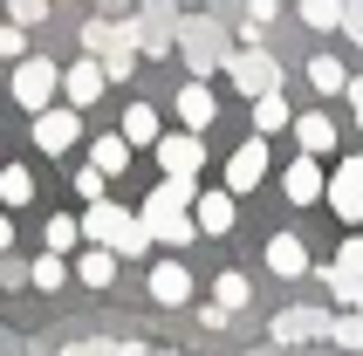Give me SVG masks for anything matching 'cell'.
Listing matches in <instances>:
<instances>
[{
  "instance_id": "6da1fadb",
  "label": "cell",
  "mask_w": 363,
  "mask_h": 356,
  "mask_svg": "<svg viewBox=\"0 0 363 356\" xmlns=\"http://www.w3.org/2000/svg\"><path fill=\"white\" fill-rule=\"evenodd\" d=\"M192 206H199V199H192V178H164L158 192L144 199V226H151V240H164V247H185V240H192V226H199V219H192Z\"/></svg>"
},
{
  "instance_id": "7a4b0ae2",
  "label": "cell",
  "mask_w": 363,
  "mask_h": 356,
  "mask_svg": "<svg viewBox=\"0 0 363 356\" xmlns=\"http://www.w3.org/2000/svg\"><path fill=\"white\" fill-rule=\"evenodd\" d=\"M82 240H89V247H110V254H144V247H151V226H144L138 213L110 206V199H96V206L82 213Z\"/></svg>"
},
{
  "instance_id": "3957f363",
  "label": "cell",
  "mask_w": 363,
  "mask_h": 356,
  "mask_svg": "<svg viewBox=\"0 0 363 356\" xmlns=\"http://www.w3.org/2000/svg\"><path fill=\"white\" fill-rule=\"evenodd\" d=\"M55 89H62V69L55 62H41V55H21L14 62V103L21 110H55Z\"/></svg>"
},
{
  "instance_id": "277c9868",
  "label": "cell",
  "mask_w": 363,
  "mask_h": 356,
  "mask_svg": "<svg viewBox=\"0 0 363 356\" xmlns=\"http://www.w3.org/2000/svg\"><path fill=\"white\" fill-rule=\"evenodd\" d=\"M226 76H233V89H240V96H274V89H281V69H274V55H267V48H240V55H226Z\"/></svg>"
},
{
  "instance_id": "5b68a950",
  "label": "cell",
  "mask_w": 363,
  "mask_h": 356,
  "mask_svg": "<svg viewBox=\"0 0 363 356\" xmlns=\"http://www.w3.org/2000/svg\"><path fill=\"white\" fill-rule=\"evenodd\" d=\"M179 55L192 62V76L220 69V62H226V35H220V21H185V28H179Z\"/></svg>"
},
{
  "instance_id": "8992f818",
  "label": "cell",
  "mask_w": 363,
  "mask_h": 356,
  "mask_svg": "<svg viewBox=\"0 0 363 356\" xmlns=\"http://www.w3.org/2000/svg\"><path fill=\"white\" fill-rule=\"evenodd\" d=\"M103 89H110V69H103L96 55H82L76 69H62V96H69V110H89Z\"/></svg>"
},
{
  "instance_id": "52a82bcc",
  "label": "cell",
  "mask_w": 363,
  "mask_h": 356,
  "mask_svg": "<svg viewBox=\"0 0 363 356\" xmlns=\"http://www.w3.org/2000/svg\"><path fill=\"white\" fill-rule=\"evenodd\" d=\"M158 165H164V178H199V165H206V144H199V130L158 138Z\"/></svg>"
},
{
  "instance_id": "ba28073f",
  "label": "cell",
  "mask_w": 363,
  "mask_h": 356,
  "mask_svg": "<svg viewBox=\"0 0 363 356\" xmlns=\"http://www.w3.org/2000/svg\"><path fill=\"white\" fill-rule=\"evenodd\" d=\"M76 138H82V110H41L35 117V151H48V158L69 151Z\"/></svg>"
},
{
  "instance_id": "9c48e42d",
  "label": "cell",
  "mask_w": 363,
  "mask_h": 356,
  "mask_svg": "<svg viewBox=\"0 0 363 356\" xmlns=\"http://www.w3.org/2000/svg\"><path fill=\"white\" fill-rule=\"evenodd\" d=\"M261 178H267V144H261V138H247L240 151L226 158V192H254Z\"/></svg>"
},
{
  "instance_id": "30bf717a",
  "label": "cell",
  "mask_w": 363,
  "mask_h": 356,
  "mask_svg": "<svg viewBox=\"0 0 363 356\" xmlns=\"http://www.w3.org/2000/svg\"><path fill=\"white\" fill-rule=\"evenodd\" d=\"M329 213L343 219V226H363V178H357V165H343V172L329 178Z\"/></svg>"
},
{
  "instance_id": "8fae6325",
  "label": "cell",
  "mask_w": 363,
  "mask_h": 356,
  "mask_svg": "<svg viewBox=\"0 0 363 356\" xmlns=\"http://www.w3.org/2000/svg\"><path fill=\"white\" fill-rule=\"evenodd\" d=\"M151 301H164V308L192 301V267H179V260H158V267H151Z\"/></svg>"
},
{
  "instance_id": "7c38bea8",
  "label": "cell",
  "mask_w": 363,
  "mask_h": 356,
  "mask_svg": "<svg viewBox=\"0 0 363 356\" xmlns=\"http://www.w3.org/2000/svg\"><path fill=\"white\" fill-rule=\"evenodd\" d=\"M336 322L323 316V308H288V316H274V343H308V336H329Z\"/></svg>"
},
{
  "instance_id": "4fadbf2b",
  "label": "cell",
  "mask_w": 363,
  "mask_h": 356,
  "mask_svg": "<svg viewBox=\"0 0 363 356\" xmlns=\"http://www.w3.org/2000/svg\"><path fill=\"white\" fill-rule=\"evenodd\" d=\"M281 192L295 199V206H315V199H329V185H323V172H315V158H295L281 172Z\"/></svg>"
},
{
  "instance_id": "5bb4252c",
  "label": "cell",
  "mask_w": 363,
  "mask_h": 356,
  "mask_svg": "<svg viewBox=\"0 0 363 356\" xmlns=\"http://www.w3.org/2000/svg\"><path fill=\"white\" fill-rule=\"evenodd\" d=\"M267 267H274V274H288V281L308 274V247H302L295 233H274V240H267Z\"/></svg>"
},
{
  "instance_id": "9a60e30c",
  "label": "cell",
  "mask_w": 363,
  "mask_h": 356,
  "mask_svg": "<svg viewBox=\"0 0 363 356\" xmlns=\"http://www.w3.org/2000/svg\"><path fill=\"white\" fill-rule=\"evenodd\" d=\"M213 110H220V103H213V89L192 76V82L179 89V117H185V130H206V123H213Z\"/></svg>"
},
{
  "instance_id": "2e32d148",
  "label": "cell",
  "mask_w": 363,
  "mask_h": 356,
  "mask_svg": "<svg viewBox=\"0 0 363 356\" xmlns=\"http://www.w3.org/2000/svg\"><path fill=\"white\" fill-rule=\"evenodd\" d=\"M295 138H302V151H308V158H329V151H336V123L308 110V117H295Z\"/></svg>"
},
{
  "instance_id": "e0dca14e",
  "label": "cell",
  "mask_w": 363,
  "mask_h": 356,
  "mask_svg": "<svg viewBox=\"0 0 363 356\" xmlns=\"http://www.w3.org/2000/svg\"><path fill=\"white\" fill-rule=\"evenodd\" d=\"M199 233H233V192H199Z\"/></svg>"
},
{
  "instance_id": "ac0fdd59",
  "label": "cell",
  "mask_w": 363,
  "mask_h": 356,
  "mask_svg": "<svg viewBox=\"0 0 363 356\" xmlns=\"http://www.w3.org/2000/svg\"><path fill=\"white\" fill-rule=\"evenodd\" d=\"M89 165H96L103 178H117L123 165H130V138H123V130H117V138H96V144H89Z\"/></svg>"
},
{
  "instance_id": "d6986e66",
  "label": "cell",
  "mask_w": 363,
  "mask_h": 356,
  "mask_svg": "<svg viewBox=\"0 0 363 356\" xmlns=\"http://www.w3.org/2000/svg\"><path fill=\"white\" fill-rule=\"evenodd\" d=\"M350 281H363V233H350L336 247V267H329V288H350Z\"/></svg>"
},
{
  "instance_id": "ffe728a7",
  "label": "cell",
  "mask_w": 363,
  "mask_h": 356,
  "mask_svg": "<svg viewBox=\"0 0 363 356\" xmlns=\"http://www.w3.org/2000/svg\"><path fill=\"white\" fill-rule=\"evenodd\" d=\"M76 274L89 281V288H110V281H117V254H110V247H82Z\"/></svg>"
},
{
  "instance_id": "44dd1931",
  "label": "cell",
  "mask_w": 363,
  "mask_h": 356,
  "mask_svg": "<svg viewBox=\"0 0 363 356\" xmlns=\"http://www.w3.org/2000/svg\"><path fill=\"white\" fill-rule=\"evenodd\" d=\"M123 138L130 144H158L164 130H158V110H151V103H130V110H123Z\"/></svg>"
},
{
  "instance_id": "7402d4cb",
  "label": "cell",
  "mask_w": 363,
  "mask_h": 356,
  "mask_svg": "<svg viewBox=\"0 0 363 356\" xmlns=\"http://www.w3.org/2000/svg\"><path fill=\"white\" fill-rule=\"evenodd\" d=\"M28 199H35V172L28 165H7L0 172V206H28Z\"/></svg>"
},
{
  "instance_id": "603a6c76",
  "label": "cell",
  "mask_w": 363,
  "mask_h": 356,
  "mask_svg": "<svg viewBox=\"0 0 363 356\" xmlns=\"http://www.w3.org/2000/svg\"><path fill=\"white\" fill-rule=\"evenodd\" d=\"M308 82H315L323 96H336V89H350V69L336 55H315V62H308Z\"/></svg>"
},
{
  "instance_id": "cb8c5ba5",
  "label": "cell",
  "mask_w": 363,
  "mask_h": 356,
  "mask_svg": "<svg viewBox=\"0 0 363 356\" xmlns=\"http://www.w3.org/2000/svg\"><path fill=\"white\" fill-rule=\"evenodd\" d=\"M281 123H295V110H288V96L274 89V96H261V103H254V130L267 138V130H281Z\"/></svg>"
},
{
  "instance_id": "d4e9b609",
  "label": "cell",
  "mask_w": 363,
  "mask_h": 356,
  "mask_svg": "<svg viewBox=\"0 0 363 356\" xmlns=\"http://www.w3.org/2000/svg\"><path fill=\"white\" fill-rule=\"evenodd\" d=\"M308 28H343V0H302Z\"/></svg>"
},
{
  "instance_id": "484cf974",
  "label": "cell",
  "mask_w": 363,
  "mask_h": 356,
  "mask_svg": "<svg viewBox=\"0 0 363 356\" xmlns=\"http://www.w3.org/2000/svg\"><path fill=\"white\" fill-rule=\"evenodd\" d=\"M76 240H82V219H69V213H62V219H48V254H69Z\"/></svg>"
},
{
  "instance_id": "4316f807",
  "label": "cell",
  "mask_w": 363,
  "mask_h": 356,
  "mask_svg": "<svg viewBox=\"0 0 363 356\" xmlns=\"http://www.w3.org/2000/svg\"><path fill=\"white\" fill-rule=\"evenodd\" d=\"M28 281H35V288H62V281H69V267H62V254H41L35 267H28Z\"/></svg>"
},
{
  "instance_id": "83f0119b",
  "label": "cell",
  "mask_w": 363,
  "mask_h": 356,
  "mask_svg": "<svg viewBox=\"0 0 363 356\" xmlns=\"http://www.w3.org/2000/svg\"><path fill=\"white\" fill-rule=\"evenodd\" d=\"M247 301H254L247 274H220V308H247Z\"/></svg>"
},
{
  "instance_id": "f1b7e54d",
  "label": "cell",
  "mask_w": 363,
  "mask_h": 356,
  "mask_svg": "<svg viewBox=\"0 0 363 356\" xmlns=\"http://www.w3.org/2000/svg\"><path fill=\"white\" fill-rule=\"evenodd\" d=\"M7 21L14 28H35V21H48V0H7Z\"/></svg>"
},
{
  "instance_id": "f546056e",
  "label": "cell",
  "mask_w": 363,
  "mask_h": 356,
  "mask_svg": "<svg viewBox=\"0 0 363 356\" xmlns=\"http://www.w3.org/2000/svg\"><path fill=\"white\" fill-rule=\"evenodd\" d=\"M247 14H254V28H247V48H254V35H261L274 14H281V0H247Z\"/></svg>"
},
{
  "instance_id": "4dcf8cb0",
  "label": "cell",
  "mask_w": 363,
  "mask_h": 356,
  "mask_svg": "<svg viewBox=\"0 0 363 356\" xmlns=\"http://www.w3.org/2000/svg\"><path fill=\"white\" fill-rule=\"evenodd\" d=\"M329 336L343 343V350H363V316H343V322H336V329H329Z\"/></svg>"
},
{
  "instance_id": "1f68e13d",
  "label": "cell",
  "mask_w": 363,
  "mask_h": 356,
  "mask_svg": "<svg viewBox=\"0 0 363 356\" xmlns=\"http://www.w3.org/2000/svg\"><path fill=\"white\" fill-rule=\"evenodd\" d=\"M76 192L89 199V206H96V199H103V172H96V165H82V172H76Z\"/></svg>"
},
{
  "instance_id": "d6a6232c",
  "label": "cell",
  "mask_w": 363,
  "mask_h": 356,
  "mask_svg": "<svg viewBox=\"0 0 363 356\" xmlns=\"http://www.w3.org/2000/svg\"><path fill=\"white\" fill-rule=\"evenodd\" d=\"M21 48H28V35H21L14 21H7V28H0V55H7V62H21Z\"/></svg>"
},
{
  "instance_id": "836d02e7",
  "label": "cell",
  "mask_w": 363,
  "mask_h": 356,
  "mask_svg": "<svg viewBox=\"0 0 363 356\" xmlns=\"http://www.w3.org/2000/svg\"><path fill=\"white\" fill-rule=\"evenodd\" d=\"M343 35L363 48V0H350V7H343Z\"/></svg>"
},
{
  "instance_id": "e575fe53",
  "label": "cell",
  "mask_w": 363,
  "mask_h": 356,
  "mask_svg": "<svg viewBox=\"0 0 363 356\" xmlns=\"http://www.w3.org/2000/svg\"><path fill=\"white\" fill-rule=\"evenodd\" d=\"M336 301H350V308L363 316V281H350V288H336Z\"/></svg>"
},
{
  "instance_id": "d590c367",
  "label": "cell",
  "mask_w": 363,
  "mask_h": 356,
  "mask_svg": "<svg viewBox=\"0 0 363 356\" xmlns=\"http://www.w3.org/2000/svg\"><path fill=\"white\" fill-rule=\"evenodd\" d=\"M343 96H350V110H357V123H363V76H357V82H350Z\"/></svg>"
},
{
  "instance_id": "8d00e7d4",
  "label": "cell",
  "mask_w": 363,
  "mask_h": 356,
  "mask_svg": "<svg viewBox=\"0 0 363 356\" xmlns=\"http://www.w3.org/2000/svg\"><path fill=\"white\" fill-rule=\"evenodd\" d=\"M7 247H14V219L0 213V254H7Z\"/></svg>"
},
{
  "instance_id": "74e56055",
  "label": "cell",
  "mask_w": 363,
  "mask_h": 356,
  "mask_svg": "<svg viewBox=\"0 0 363 356\" xmlns=\"http://www.w3.org/2000/svg\"><path fill=\"white\" fill-rule=\"evenodd\" d=\"M350 165H357V178H363V158H350Z\"/></svg>"
},
{
  "instance_id": "f35d334b",
  "label": "cell",
  "mask_w": 363,
  "mask_h": 356,
  "mask_svg": "<svg viewBox=\"0 0 363 356\" xmlns=\"http://www.w3.org/2000/svg\"><path fill=\"white\" fill-rule=\"evenodd\" d=\"M295 7H302V0H295Z\"/></svg>"
}]
</instances>
